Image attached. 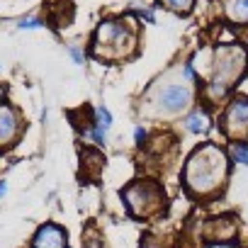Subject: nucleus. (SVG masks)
Returning <instances> with one entry per match:
<instances>
[{"label": "nucleus", "instance_id": "obj_14", "mask_svg": "<svg viewBox=\"0 0 248 248\" xmlns=\"http://www.w3.org/2000/svg\"><path fill=\"white\" fill-rule=\"evenodd\" d=\"M17 27H20V30H39V27H44V22L37 20V17H22V20L17 22Z\"/></svg>", "mask_w": 248, "mask_h": 248}, {"label": "nucleus", "instance_id": "obj_6", "mask_svg": "<svg viewBox=\"0 0 248 248\" xmlns=\"http://www.w3.org/2000/svg\"><path fill=\"white\" fill-rule=\"evenodd\" d=\"M224 132L229 139H246L248 137V97H236L224 112Z\"/></svg>", "mask_w": 248, "mask_h": 248}, {"label": "nucleus", "instance_id": "obj_4", "mask_svg": "<svg viewBox=\"0 0 248 248\" xmlns=\"http://www.w3.org/2000/svg\"><path fill=\"white\" fill-rule=\"evenodd\" d=\"M95 56H105V59H122L127 56L134 46V32L132 27H127L124 22H114L107 20L97 27L95 32Z\"/></svg>", "mask_w": 248, "mask_h": 248}, {"label": "nucleus", "instance_id": "obj_7", "mask_svg": "<svg viewBox=\"0 0 248 248\" xmlns=\"http://www.w3.org/2000/svg\"><path fill=\"white\" fill-rule=\"evenodd\" d=\"M20 132H22L20 112L8 102H0V149L13 146L17 141Z\"/></svg>", "mask_w": 248, "mask_h": 248}, {"label": "nucleus", "instance_id": "obj_8", "mask_svg": "<svg viewBox=\"0 0 248 248\" xmlns=\"http://www.w3.org/2000/svg\"><path fill=\"white\" fill-rule=\"evenodd\" d=\"M32 248H68V236L59 224H44L37 229Z\"/></svg>", "mask_w": 248, "mask_h": 248}, {"label": "nucleus", "instance_id": "obj_1", "mask_svg": "<svg viewBox=\"0 0 248 248\" xmlns=\"http://www.w3.org/2000/svg\"><path fill=\"white\" fill-rule=\"evenodd\" d=\"M226 173V154L214 144H202L185 163V185L192 195H212L224 185Z\"/></svg>", "mask_w": 248, "mask_h": 248}, {"label": "nucleus", "instance_id": "obj_11", "mask_svg": "<svg viewBox=\"0 0 248 248\" xmlns=\"http://www.w3.org/2000/svg\"><path fill=\"white\" fill-rule=\"evenodd\" d=\"M109 127H112V114H109V109H107V107H97V109H95V119H93V129L107 134Z\"/></svg>", "mask_w": 248, "mask_h": 248}, {"label": "nucleus", "instance_id": "obj_3", "mask_svg": "<svg viewBox=\"0 0 248 248\" xmlns=\"http://www.w3.org/2000/svg\"><path fill=\"white\" fill-rule=\"evenodd\" d=\"M246 61H248V56L241 46H221L212 63V78H209V88H207L209 97H214V100L224 97L233 88V83L243 76Z\"/></svg>", "mask_w": 248, "mask_h": 248}, {"label": "nucleus", "instance_id": "obj_5", "mask_svg": "<svg viewBox=\"0 0 248 248\" xmlns=\"http://www.w3.org/2000/svg\"><path fill=\"white\" fill-rule=\"evenodd\" d=\"M122 195H124V202H127L129 214L132 217H139V219L156 217V214H161L166 209V195H163V190L156 183H149V180L132 183Z\"/></svg>", "mask_w": 248, "mask_h": 248}, {"label": "nucleus", "instance_id": "obj_15", "mask_svg": "<svg viewBox=\"0 0 248 248\" xmlns=\"http://www.w3.org/2000/svg\"><path fill=\"white\" fill-rule=\"evenodd\" d=\"M68 54H71V59H73L76 63H83V59H85V56H83V51H80L78 46H71V49H68Z\"/></svg>", "mask_w": 248, "mask_h": 248}, {"label": "nucleus", "instance_id": "obj_17", "mask_svg": "<svg viewBox=\"0 0 248 248\" xmlns=\"http://www.w3.org/2000/svg\"><path fill=\"white\" fill-rule=\"evenodd\" d=\"M8 192V183H0V197H3Z\"/></svg>", "mask_w": 248, "mask_h": 248}, {"label": "nucleus", "instance_id": "obj_12", "mask_svg": "<svg viewBox=\"0 0 248 248\" xmlns=\"http://www.w3.org/2000/svg\"><path fill=\"white\" fill-rule=\"evenodd\" d=\"M231 158H233V163L248 168V144H246V141H236V144L231 146Z\"/></svg>", "mask_w": 248, "mask_h": 248}, {"label": "nucleus", "instance_id": "obj_16", "mask_svg": "<svg viewBox=\"0 0 248 248\" xmlns=\"http://www.w3.org/2000/svg\"><path fill=\"white\" fill-rule=\"evenodd\" d=\"M134 139H137V144H141V141L146 139V129H144V127H137V132H134Z\"/></svg>", "mask_w": 248, "mask_h": 248}, {"label": "nucleus", "instance_id": "obj_10", "mask_svg": "<svg viewBox=\"0 0 248 248\" xmlns=\"http://www.w3.org/2000/svg\"><path fill=\"white\" fill-rule=\"evenodd\" d=\"M226 15L233 22H248V0H229L226 3Z\"/></svg>", "mask_w": 248, "mask_h": 248}, {"label": "nucleus", "instance_id": "obj_2", "mask_svg": "<svg viewBox=\"0 0 248 248\" xmlns=\"http://www.w3.org/2000/svg\"><path fill=\"white\" fill-rule=\"evenodd\" d=\"M195 83H197L195 66L185 63L180 68L178 78H166L161 85H156L151 90L154 112L163 114V117H173V114H180L183 109H187L195 97Z\"/></svg>", "mask_w": 248, "mask_h": 248}, {"label": "nucleus", "instance_id": "obj_9", "mask_svg": "<svg viewBox=\"0 0 248 248\" xmlns=\"http://www.w3.org/2000/svg\"><path fill=\"white\" fill-rule=\"evenodd\" d=\"M209 124H212V119H209V114H207L202 107L192 109V112L185 117V129L192 132V134H204V132L209 129Z\"/></svg>", "mask_w": 248, "mask_h": 248}, {"label": "nucleus", "instance_id": "obj_13", "mask_svg": "<svg viewBox=\"0 0 248 248\" xmlns=\"http://www.w3.org/2000/svg\"><path fill=\"white\" fill-rule=\"evenodd\" d=\"M161 3H163V8H168L173 13H190L195 0H161Z\"/></svg>", "mask_w": 248, "mask_h": 248}]
</instances>
